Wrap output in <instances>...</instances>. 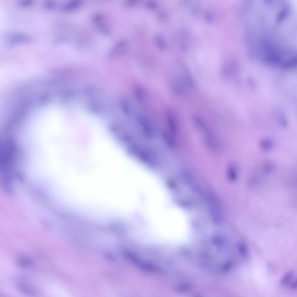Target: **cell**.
Wrapping results in <instances>:
<instances>
[{
	"instance_id": "obj_8",
	"label": "cell",
	"mask_w": 297,
	"mask_h": 297,
	"mask_svg": "<svg viewBox=\"0 0 297 297\" xmlns=\"http://www.w3.org/2000/svg\"><path fill=\"white\" fill-rule=\"evenodd\" d=\"M167 119L171 132L173 134H175L177 130L175 121L173 115L171 113H168Z\"/></svg>"
},
{
	"instance_id": "obj_15",
	"label": "cell",
	"mask_w": 297,
	"mask_h": 297,
	"mask_svg": "<svg viewBox=\"0 0 297 297\" xmlns=\"http://www.w3.org/2000/svg\"><path fill=\"white\" fill-rule=\"evenodd\" d=\"M146 6L148 8L154 9L157 7V3L153 1H150L147 2L146 4Z\"/></svg>"
},
{
	"instance_id": "obj_16",
	"label": "cell",
	"mask_w": 297,
	"mask_h": 297,
	"mask_svg": "<svg viewBox=\"0 0 297 297\" xmlns=\"http://www.w3.org/2000/svg\"><path fill=\"white\" fill-rule=\"evenodd\" d=\"M138 2V0H128L125 2L124 5L126 6H130L136 4Z\"/></svg>"
},
{
	"instance_id": "obj_2",
	"label": "cell",
	"mask_w": 297,
	"mask_h": 297,
	"mask_svg": "<svg viewBox=\"0 0 297 297\" xmlns=\"http://www.w3.org/2000/svg\"><path fill=\"white\" fill-rule=\"evenodd\" d=\"M129 48V45L128 42L126 41H122L117 44L111 54L118 55H123L128 51Z\"/></svg>"
},
{
	"instance_id": "obj_9",
	"label": "cell",
	"mask_w": 297,
	"mask_h": 297,
	"mask_svg": "<svg viewBox=\"0 0 297 297\" xmlns=\"http://www.w3.org/2000/svg\"><path fill=\"white\" fill-rule=\"evenodd\" d=\"M155 42L160 49L163 50L166 47V44L164 39L160 35H156L155 37Z\"/></svg>"
},
{
	"instance_id": "obj_1",
	"label": "cell",
	"mask_w": 297,
	"mask_h": 297,
	"mask_svg": "<svg viewBox=\"0 0 297 297\" xmlns=\"http://www.w3.org/2000/svg\"><path fill=\"white\" fill-rule=\"evenodd\" d=\"M7 39L10 45L20 41H26L30 39V37L25 34L19 32L10 33L7 35Z\"/></svg>"
},
{
	"instance_id": "obj_14",
	"label": "cell",
	"mask_w": 297,
	"mask_h": 297,
	"mask_svg": "<svg viewBox=\"0 0 297 297\" xmlns=\"http://www.w3.org/2000/svg\"><path fill=\"white\" fill-rule=\"evenodd\" d=\"M288 12L287 9H285L283 10H282L279 14V15L278 16L277 21H280L282 19L286 16V15L287 14V12Z\"/></svg>"
},
{
	"instance_id": "obj_20",
	"label": "cell",
	"mask_w": 297,
	"mask_h": 297,
	"mask_svg": "<svg viewBox=\"0 0 297 297\" xmlns=\"http://www.w3.org/2000/svg\"><path fill=\"white\" fill-rule=\"evenodd\" d=\"M297 287V281L296 280H294L290 285V287L292 289H296Z\"/></svg>"
},
{
	"instance_id": "obj_3",
	"label": "cell",
	"mask_w": 297,
	"mask_h": 297,
	"mask_svg": "<svg viewBox=\"0 0 297 297\" xmlns=\"http://www.w3.org/2000/svg\"><path fill=\"white\" fill-rule=\"evenodd\" d=\"M260 148L264 151H269L272 149L274 146L273 141L269 138H264L260 140L259 143Z\"/></svg>"
},
{
	"instance_id": "obj_13",
	"label": "cell",
	"mask_w": 297,
	"mask_h": 297,
	"mask_svg": "<svg viewBox=\"0 0 297 297\" xmlns=\"http://www.w3.org/2000/svg\"><path fill=\"white\" fill-rule=\"evenodd\" d=\"M162 137L164 141L166 144L170 147H172L173 146L174 144L173 141L171 139L170 137L166 133H164L162 135Z\"/></svg>"
},
{
	"instance_id": "obj_5",
	"label": "cell",
	"mask_w": 297,
	"mask_h": 297,
	"mask_svg": "<svg viewBox=\"0 0 297 297\" xmlns=\"http://www.w3.org/2000/svg\"><path fill=\"white\" fill-rule=\"evenodd\" d=\"M233 163L230 164L227 169V174L229 179L232 181L235 180L237 177V167Z\"/></svg>"
},
{
	"instance_id": "obj_11",
	"label": "cell",
	"mask_w": 297,
	"mask_h": 297,
	"mask_svg": "<svg viewBox=\"0 0 297 297\" xmlns=\"http://www.w3.org/2000/svg\"><path fill=\"white\" fill-rule=\"evenodd\" d=\"M274 165L273 162L270 161H267L265 162L262 165V169L264 172L268 173L273 170Z\"/></svg>"
},
{
	"instance_id": "obj_10",
	"label": "cell",
	"mask_w": 297,
	"mask_h": 297,
	"mask_svg": "<svg viewBox=\"0 0 297 297\" xmlns=\"http://www.w3.org/2000/svg\"><path fill=\"white\" fill-rule=\"evenodd\" d=\"M238 249L241 255L244 258L247 257L248 255L247 248L244 242H240L238 245Z\"/></svg>"
},
{
	"instance_id": "obj_17",
	"label": "cell",
	"mask_w": 297,
	"mask_h": 297,
	"mask_svg": "<svg viewBox=\"0 0 297 297\" xmlns=\"http://www.w3.org/2000/svg\"><path fill=\"white\" fill-rule=\"evenodd\" d=\"M45 6L48 8H52L55 6V3L51 1H47L45 2Z\"/></svg>"
},
{
	"instance_id": "obj_6",
	"label": "cell",
	"mask_w": 297,
	"mask_h": 297,
	"mask_svg": "<svg viewBox=\"0 0 297 297\" xmlns=\"http://www.w3.org/2000/svg\"><path fill=\"white\" fill-rule=\"evenodd\" d=\"M294 272L290 271L286 272L282 278L280 283L282 286H285L290 282L293 278Z\"/></svg>"
},
{
	"instance_id": "obj_7",
	"label": "cell",
	"mask_w": 297,
	"mask_h": 297,
	"mask_svg": "<svg viewBox=\"0 0 297 297\" xmlns=\"http://www.w3.org/2000/svg\"><path fill=\"white\" fill-rule=\"evenodd\" d=\"M82 3V1L81 0H75L65 5L63 9L66 11L73 10L79 6Z\"/></svg>"
},
{
	"instance_id": "obj_12",
	"label": "cell",
	"mask_w": 297,
	"mask_h": 297,
	"mask_svg": "<svg viewBox=\"0 0 297 297\" xmlns=\"http://www.w3.org/2000/svg\"><path fill=\"white\" fill-rule=\"evenodd\" d=\"M19 262L21 266L24 267L29 266L31 264V262L30 260L26 257L21 258Z\"/></svg>"
},
{
	"instance_id": "obj_19",
	"label": "cell",
	"mask_w": 297,
	"mask_h": 297,
	"mask_svg": "<svg viewBox=\"0 0 297 297\" xmlns=\"http://www.w3.org/2000/svg\"><path fill=\"white\" fill-rule=\"evenodd\" d=\"M102 17L100 14L95 15L93 17V20L95 21H99L102 20Z\"/></svg>"
},
{
	"instance_id": "obj_18",
	"label": "cell",
	"mask_w": 297,
	"mask_h": 297,
	"mask_svg": "<svg viewBox=\"0 0 297 297\" xmlns=\"http://www.w3.org/2000/svg\"><path fill=\"white\" fill-rule=\"evenodd\" d=\"M32 3V1L31 0H24L20 2V4L23 6H28L31 4Z\"/></svg>"
},
{
	"instance_id": "obj_4",
	"label": "cell",
	"mask_w": 297,
	"mask_h": 297,
	"mask_svg": "<svg viewBox=\"0 0 297 297\" xmlns=\"http://www.w3.org/2000/svg\"><path fill=\"white\" fill-rule=\"evenodd\" d=\"M17 288L21 292L28 294H35L37 292L35 288L25 284H18L17 286Z\"/></svg>"
}]
</instances>
